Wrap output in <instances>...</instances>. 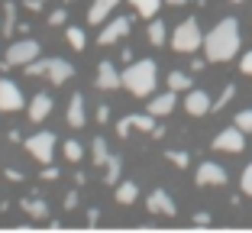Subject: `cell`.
Returning a JSON list of instances; mask_svg holds the SVG:
<instances>
[{
    "label": "cell",
    "instance_id": "1",
    "mask_svg": "<svg viewBox=\"0 0 252 233\" xmlns=\"http://www.w3.org/2000/svg\"><path fill=\"white\" fill-rule=\"evenodd\" d=\"M243 45V36H239V20L226 16L214 26V30L204 36V55L207 62H230L233 55L239 52Z\"/></svg>",
    "mask_w": 252,
    "mask_h": 233
},
{
    "label": "cell",
    "instance_id": "2",
    "mask_svg": "<svg viewBox=\"0 0 252 233\" xmlns=\"http://www.w3.org/2000/svg\"><path fill=\"white\" fill-rule=\"evenodd\" d=\"M123 88L129 91V94H136V98H146V94H152L158 84V65L152 59H142V62H129L126 65L123 75Z\"/></svg>",
    "mask_w": 252,
    "mask_h": 233
},
{
    "label": "cell",
    "instance_id": "3",
    "mask_svg": "<svg viewBox=\"0 0 252 233\" xmlns=\"http://www.w3.org/2000/svg\"><path fill=\"white\" fill-rule=\"evenodd\" d=\"M200 45H204V33H200V26H197L194 16H188L185 23L175 26V33H171V49H175V52L191 55V52H197Z\"/></svg>",
    "mask_w": 252,
    "mask_h": 233
},
{
    "label": "cell",
    "instance_id": "4",
    "mask_svg": "<svg viewBox=\"0 0 252 233\" xmlns=\"http://www.w3.org/2000/svg\"><path fill=\"white\" fill-rule=\"evenodd\" d=\"M39 52H42V45L36 42V39H16V42H10V49L3 52V68H23L30 65L32 59H39Z\"/></svg>",
    "mask_w": 252,
    "mask_h": 233
},
{
    "label": "cell",
    "instance_id": "5",
    "mask_svg": "<svg viewBox=\"0 0 252 233\" xmlns=\"http://www.w3.org/2000/svg\"><path fill=\"white\" fill-rule=\"evenodd\" d=\"M55 133L52 130H39V133H32L30 139H26V149H30V156L36 159V162H42V166H49L55 159Z\"/></svg>",
    "mask_w": 252,
    "mask_h": 233
},
{
    "label": "cell",
    "instance_id": "6",
    "mask_svg": "<svg viewBox=\"0 0 252 233\" xmlns=\"http://www.w3.org/2000/svg\"><path fill=\"white\" fill-rule=\"evenodd\" d=\"M214 149H217V152H230V156H236V152L246 149V133H243L239 127L220 130V133H217V139H214Z\"/></svg>",
    "mask_w": 252,
    "mask_h": 233
},
{
    "label": "cell",
    "instance_id": "7",
    "mask_svg": "<svg viewBox=\"0 0 252 233\" xmlns=\"http://www.w3.org/2000/svg\"><path fill=\"white\" fill-rule=\"evenodd\" d=\"M26 107V100H23V91L16 88L10 78H0V113H16Z\"/></svg>",
    "mask_w": 252,
    "mask_h": 233
},
{
    "label": "cell",
    "instance_id": "8",
    "mask_svg": "<svg viewBox=\"0 0 252 233\" xmlns=\"http://www.w3.org/2000/svg\"><path fill=\"white\" fill-rule=\"evenodd\" d=\"M129 30H133V20H129V16H117V20H110L104 30H100L97 42H100V45H117L120 39L129 36Z\"/></svg>",
    "mask_w": 252,
    "mask_h": 233
},
{
    "label": "cell",
    "instance_id": "9",
    "mask_svg": "<svg viewBox=\"0 0 252 233\" xmlns=\"http://www.w3.org/2000/svg\"><path fill=\"white\" fill-rule=\"evenodd\" d=\"M146 207H149V214H158V217H175V214H178V207H175V201H171V195L165 188L149 191Z\"/></svg>",
    "mask_w": 252,
    "mask_h": 233
},
{
    "label": "cell",
    "instance_id": "10",
    "mask_svg": "<svg viewBox=\"0 0 252 233\" xmlns=\"http://www.w3.org/2000/svg\"><path fill=\"white\" fill-rule=\"evenodd\" d=\"M194 181H197L200 188H204V185H210V188H217V185H226V168L217 166V162H200L197 172H194Z\"/></svg>",
    "mask_w": 252,
    "mask_h": 233
},
{
    "label": "cell",
    "instance_id": "11",
    "mask_svg": "<svg viewBox=\"0 0 252 233\" xmlns=\"http://www.w3.org/2000/svg\"><path fill=\"white\" fill-rule=\"evenodd\" d=\"M94 84H97V91H117V88H123V78H120V71H117L113 62H100V65H97Z\"/></svg>",
    "mask_w": 252,
    "mask_h": 233
},
{
    "label": "cell",
    "instance_id": "12",
    "mask_svg": "<svg viewBox=\"0 0 252 233\" xmlns=\"http://www.w3.org/2000/svg\"><path fill=\"white\" fill-rule=\"evenodd\" d=\"M210 107H214V98H210L207 91L200 88H191L185 98V110L191 113V117H204V113H210Z\"/></svg>",
    "mask_w": 252,
    "mask_h": 233
},
{
    "label": "cell",
    "instance_id": "13",
    "mask_svg": "<svg viewBox=\"0 0 252 233\" xmlns=\"http://www.w3.org/2000/svg\"><path fill=\"white\" fill-rule=\"evenodd\" d=\"M45 78H49L52 84H65L68 78H74L71 62H65V59H45Z\"/></svg>",
    "mask_w": 252,
    "mask_h": 233
},
{
    "label": "cell",
    "instance_id": "14",
    "mask_svg": "<svg viewBox=\"0 0 252 233\" xmlns=\"http://www.w3.org/2000/svg\"><path fill=\"white\" fill-rule=\"evenodd\" d=\"M175 104H178V98H175V91H165V94H156V98L146 104V113H152V117H168L171 110H175Z\"/></svg>",
    "mask_w": 252,
    "mask_h": 233
},
{
    "label": "cell",
    "instance_id": "15",
    "mask_svg": "<svg viewBox=\"0 0 252 233\" xmlns=\"http://www.w3.org/2000/svg\"><path fill=\"white\" fill-rule=\"evenodd\" d=\"M26 107H30V120H32V123H42L45 117H49V113H52L55 100L49 98V94H45V91H39V94H36V98H32V100H30V104H26Z\"/></svg>",
    "mask_w": 252,
    "mask_h": 233
},
{
    "label": "cell",
    "instance_id": "16",
    "mask_svg": "<svg viewBox=\"0 0 252 233\" xmlns=\"http://www.w3.org/2000/svg\"><path fill=\"white\" fill-rule=\"evenodd\" d=\"M65 120H68V127H74V130H81L84 123H88V113H84V98H81V94H71L68 110H65Z\"/></svg>",
    "mask_w": 252,
    "mask_h": 233
},
{
    "label": "cell",
    "instance_id": "17",
    "mask_svg": "<svg viewBox=\"0 0 252 233\" xmlns=\"http://www.w3.org/2000/svg\"><path fill=\"white\" fill-rule=\"evenodd\" d=\"M117 3H120V0H94V3H91V10H88V23H91V26L107 23V16L117 10Z\"/></svg>",
    "mask_w": 252,
    "mask_h": 233
},
{
    "label": "cell",
    "instance_id": "18",
    "mask_svg": "<svg viewBox=\"0 0 252 233\" xmlns=\"http://www.w3.org/2000/svg\"><path fill=\"white\" fill-rule=\"evenodd\" d=\"M136 198H139V185H136V181H129V178H126V181L120 178V181H117V204L129 207Z\"/></svg>",
    "mask_w": 252,
    "mask_h": 233
},
{
    "label": "cell",
    "instance_id": "19",
    "mask_svg": "<svg viewBox=\"0 0 252 233\" xmlns=\"http://www.w3.org/2000/svg\"><path fill=\"white\" fill-rule=\"evenodd\" d=\"M16 26H20V23H16V3L7 0V3H3V20H0V36H13Z\"/></svg>",
    "mask_w": 252,
    "mask_h": 233
},
{
    "label": "cell",
    "instance_id": "20",
    "mask_svg": "<svg viewBox=\"0 0 252 233\" xmlns=\"http://www.w3.org/2000/svg\"><path fill=\"white\" fill-rule=\"evenodd\" d=\"M91 159H94L97 168L107 166V159H110V146H107L104 136H94V143H91Z\"/></svg>",
    "mask_w": 252,
    "mask_h": 233
},
{
    "label": "cell",
    "instance_id": "21",
    "mask_svg": "<svg viewBox=\"0 0 252 233\" xmlns=\"http://www.w3.org/2000/svg\"><path fill=\"white\" fill-rule=\"evenodd\" d=\"M129 3H133V10L142 20H152V16H158V10H162V0H129Z\"/></svg>",
    "mask_w": 252,
    "mask_h": 233
},
{
    "label": "cell",
    "instance_id": "22",
    "mask_svg": "<svg viewBox=\"0 0 252 233\" xmlns=\"http://www.w3.org/2000/svg\"><path fill=\"white\" fill-rule=\"evenodd\" d=\"M120 175H123V159L120 156H110L104 166V185H117Z\"/></svg>",
    "mask_w": 252,
    "mask_h": 233
},
{
    "label": "cell",
    "instance_id": "23",
    "mask_svg": "<svg viewBox=\"0 0 252 233\" xmlns=\"http://www.w3.org/2000/svg\"><path fill=\"white\" fill-rule=\"evenodd\" d=\"M20 207H23V214H30L32 220H45V217H49V204L36 201V198H32V201H23Z\"/></svg>",
    "mask_w": 252,
    "mask_h": 233
},
{
    "label": "cell",
    "instance_id": "24",
    "mask_svg": "<svg viewBox=\"0 0 252 233\" xmlns=\"http://www.w3.org/2000/svg\"><path fill=\"white\" fill-rule=\"evenodd\" d=\"M168 88L178 94V91H191L194 88V78L188 75V71H171L168 75Z\"/></svg>",
    "mask_w": 252,
    "mask_h": 233
},
{
    "label": "cell",
    "instance_id": "25",
    "mask_svg": "<svg viewBox=\"0 0 252 233\" xmlns=\"http://www.w3.org/2000/svg\"><path fill=\"white\" fill-rule=\"evenodd\" d=\"M65 39H68V45H71L74 52H81L84 45H88V36H84L81 26H68V30H65Z\"/></svg>",
    "mask_w": 252,
    "mask_h": 233
},
{
    "label": "cell",
    "instance_id": "26",
    "mask_svg": "<svg viewBox=\"0 0 252 233\" xmlns=\"http://www.w3.org/2000/svg\"><path fill=\"white\" fill-rule=\"evenodd\" d=\"M149 42L152 45H165V39H168V30H165V23L162 20H156V16H152V26H149Z\"/></svg>",
    "mask_w": 252,
    "mask_h": 233
},
{
    "label": "cell",
    "instance_id": "27",
    "mask_svg": "<svg viewBox=\"0 0 252 233\" xmlns=\"http://www.w3.org/2000/svg\"><path fill=\"white\" fill-rule=\"evenodd\" d=\"M62 152H65V159H68V162H81V159H84V146L78 143V139H65Z\"/></svg>",
    "mask_w": 252,
    "mask_h": 233
},
{
    "label": "cell",
    "instance_id": "28",
    "mask_svg": "<svg viewBox=\"0 0 252 233\" xmlns=\"http://www.w3.org/2000/svg\"><path fill=\"white\" fill-rule=\"evenodd\" d=\"M233 94H236V84H226V88L220 91V98L214 100V107H210V113H214V110H223V107H226V104L233 100Z\"/></svg>",
    "mask_w": 252,
    "mask_h": 233
},
{
    "label": "cell",
    "instance_id": "29",
    "mask_svg": "<svg viewBox=\"0 0 252 233\" xmlns=\"http://www.w3.org/2000/svg\"><path fill=\"white\" fill-rule=\"evenodd\" d=\"M165 156H168L171 166H178V168H188V166H191V156H188L185 149H171V152H165Z\"/></svg>",
    "mask_w": 252,
    "mask_h": 233
},
{
    "label": "cell",
    "instance_id": "30",
    "mask_svg": "<svg viewBox=\"0 0 252 233\" xmlns=\"http://www.w3.org/2000/svg\"><path fill=\"white\" fill-rule=\"evenodd\" d=\"M233 127H239L243 133H252V110H239L236 120H233Z\"/></svg>",
    "mask_w": 252,
    "mask_h": 233
},
{
    "label": "cell",
    "instance_id": "31",
    "mask_svg": "<svg viewBox=\"0 0 252 233\" xmlns=\"http://www.w3.org/2000/svg\"><path fill=\"white\" fill-rule=\"evenodd\" d=\"M239 191H243L246 198H252V162L243 168V178H239Z\"/></svg>",
    "mask_w": 252,
    "mask_h": 233
},
{
    "label": "cell",
    "instance_id": "32",
    "mask_svg": "<svg viewBox=\"0 0 252 233\" xmlns=\"http://www.w3.org/2000/svg\"><path fill=\"white\" fill-rule=\"evenodd\" d=\"M65 20H68V10L65 7H59V10L49 13V26H65Z\"/></svg>",
    "mask_w": 252,
    "mask_h": 233
},
{
    "label": "cell",
    "instance_id": "33",
    "mask_svg": "<svg viewBox=\"0 0 252 233\" xmlns=\"http://www.w3.org/2000/svg\"><path fill=\"white\" fill-rule=\"evenodd\" d=\"M39 178H42V181H55V178H59V168H55V166H42Z\"/></svg>",
    "mask_w": 252,
    "mask_h": 233
},
{
    "label": "cell",
    "instance_id": "34",
    "mask_svg": "<svg viewBox=\"0 0 252 233\" xmlns=\"http://www.w3.org/2000/svg\"><path fill=\"white\" fill-rule=\"evenodd\" d=\"M239 68H243V75L252 78V52H243V59H239Z\"/></svg>",
    "mask_w": 252,
    "mask_h": 233
},
{
    "label": "cell",
    "instance_id": "35",
    "mask_svg": "<svg viewBox=\"0 0 252 233\" xmlns=\"http://www.w3.org/2000/svg\"><path fill=\"white\" fill-rule=\"evenodd\" d=\"M78 207V191H68L65 195V211H74Z\"/></svg>",
    "mask_w": 252,
    "mask_h": 233
},
{
    "label": "cell",
    "instance_id": "36",
    "mask_svg": "<svg viewBox=\"0 0 252 233\" xmlns=\"http://www.w3.org/2000/svg\"><path fill=\"white\" fill-rule=\"evenodd\" d=\"M107 120H110V107L100 104V107H97V123H107Z\"/></svg>",
    "mask_w": 252,
    "mask_h": 233
},
{
    "label": "cell",
    "instance_id": "37",
    "mask_svg": "<svg viewBox=\"0 0 252 233\" xmlns=\"http://www.w3.org/2000/svg\"><path fill=\"white\" fill-rule=\"evenodd\" d=\"M23 7L32 10V13H39V10H42V0H23Z\"/></svg>",
    "mask_w": 252,
    "mask_h": 233
},
{
    "label": "cell",
    "instance_id": "38",
    "mask_svg": "<svg viewBox=\"0 0 252 233\" xmlns=\"http://www.w3.org/2000/svg\"><path fill=\"white\" fill-rule=\"evenodd\" d=\"M129 130H133V127H129V120H126V117H123V120L117 123V133H120V136H123V139H126V133H129Z\"/></svg>",
    "mask_w": 252,
    "mask_h": 233
},
{
    "label": "cell",
    "instance_id": "39",
    "mask_svg": "<svg viewBox=\"0 0 252 233\" xmlns=\"http://www.w3.org/2000/svg\"><path fill=\"white\" fill-rule=\"evenodd\" d=\"M194 224H210V214L207 211H197V214H194Z\"/></svg>",
    "mask_w": 252,
    "mask_h": 233
},
{
    "label": "cell",
    "instance_id": "40",
    "mask_svg": "<svg viewBox=\"0 0 252 233\" xmlns=\"http://www.w3.org/2000/svg\"><path fill=\"white\" fill-rule=\"evenodd\" d=\"M97 220H100V211H97V207H91V211H88V224H91V227H94V224H97Z\"/></svg>",
    "mask_w": 252,
    "mask_h": 233
},
{
    "label": "cell",
    "instance_id": "41",
    "mask_svg": "<svg viewBox=\"0 0 252 233\" xmlns=\"http://www.w3.org/2000/svg\"><path fill=\"white\" fill-rule=\"evenodd\" d=\"M3 175H7L10 181H23V172H16V168H7V172H3Z\"/></svg>",
    "mask_w": 252,
    "mask_h": 233
},
{
    "label": "cell",
    "instance_id": "42",
    "mask_svg": "<svg viewBox=\"0 0 252 233\" xmlns=\"http://www.w3.org/2000/svg\"><path fill=\"white\" fill-rule=\"evenodd\" d=\"M162 3H168V7H185L188 0H162Z\"/></svg>",
    "mask_w": 252,
    "mask_h": 233
},
{
    "label": "cell",
    "instance_id": "43",
    "mask_svg": "<svg viewBox=\"0 0 252 233\" xmlns=\"http://www.w3.org/2000/svg\"><path fill=\"white\" fill-rule=\"evenodd\" d=\"M233 3H246V0H233Z\"/></svg>",
    "mask_w": 252,
    "mask_h": 233
}]
</instances>
